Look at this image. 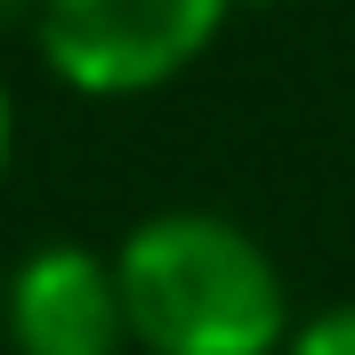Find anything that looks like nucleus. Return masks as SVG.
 Segmentation results:
<instances>
[{
	"mask_svg": "<svg viewBox=\"0 0 355 355\" xmlns=\"http://www.w3.org/2000/svg\"><path fill=\"white\" fill-rule=\"evenodd\" d=\"M113 283L146 355H283L299 331L275 250L226 210H146L113 243Z\"/></svg>",
	"mask_w": 355,
	"mask_h": 355,
	"instance_id": "f257e3e1",
	"label": "nucleus"
},
{
	"mask_svg": "<svg viewBox=\"0 0 355 355\" xmlns=\"http://www.w3.org/2000/svg\"><path fill=\"white\" fill-rule=\"evenodd\" d=\"M234 0H41L33 41L73 97H146L202 65Z\"/></svg>",
	"mask_w": 355,
	"mask_h": 355,
	"instance_id": "f03ea898",
	"label": "nucleus"
},
{
	"mask_svg": "<svg viewBox=\"0 0 355 355\" xmlns=\"http://www.w3.org/2000/svg\"><path fill=\"white\" fill-rule=\"evenodd\" d=\"M0 323H8L17 355H121L130 347L113 259H97L89 243H65V234L8 266Z\"/></svg>",
	"mask_w": 355,
	"mask_h": 355,
	"instance_id": "7ed1b4c3",
	"label": "nucleus"
},
{
	"mask_svg": "<svg viewBox=\"0 0 355 355\" xmlns=\"http://www.w3.org/2000/svg\"><path fill=\"white\" fill-rule=\"evenodd\" d=\"M283 355H355V299H339V307H315L299 331H291Z\"/></svg>",
	"mask_w": 355,
	"mask_h": 355,
	"instance_id": "20e7f679",
	"label": "nucleus"
},
{
	"mask_svg": "<svg viewBox=\"0 0 355 355\" xmlns=\"http://www.w3.org/2000/svg\"><path fill=\"white\" fill-rule=\"evenodd\" d=\"M17 162V97H8V73H0V178Z\"/></svg>",
	"mask_w": 355,
	"mask_h": 355,
	"instance_id": "39448f33",
	"label": "nucleus"
},
{
	"mask_svg": "<svg viewBox=\"0 0 355 355\" xmlns=\"http://www.w3.org/2000/svg\"><path fill=\"white\" fill-rule=\"evenodd\" d=\"M41 17V0H0V33H17V24Z\"/></svg>",
	"mask_w": 355,
	"mask_h": 355,
	"instance_id": "423d86ee",
	"label": "nucleus"
},
{
	"mask_svg": "<svg viewBox=\"0 0 355 355\" xmlns=\"http://www.w3.org/2000/svg\"><path fill=\"white\" fill-rule=\"evenodd\" d=\"M234 8H283V0H234Z\"/></svg>",
	"mask_w": 355,
	"mask_h": 355,
	"instance_id": "0eeeda50",
	"label": "nucleus"
}]
</instances>
